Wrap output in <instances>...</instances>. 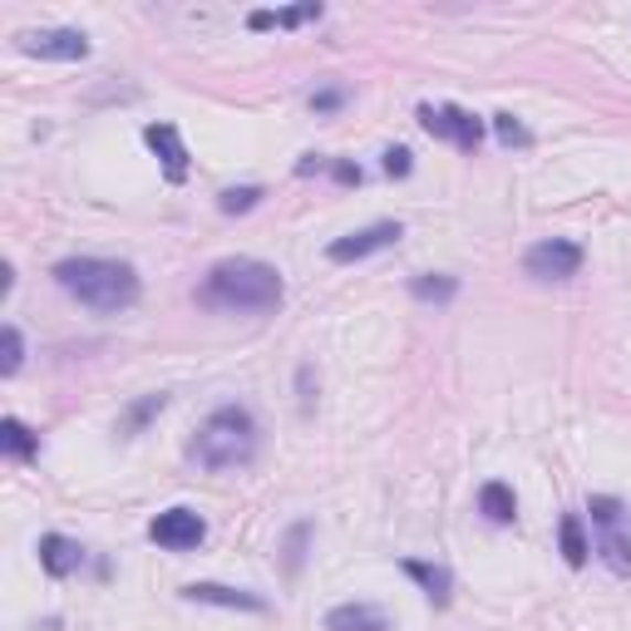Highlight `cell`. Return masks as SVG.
<instances>
[{
  "label": "cell",
  "mask_w": 631,
  "mask_h": 631,
  "mask_svg": "<svg viewBox=\"0 0 631 631\" xmlns=\"http://www.w3.org/2000/svg\"><path fill=\"white\" fill-rule=\"evenodd\" d=\"M409 168H415L409 163V149H385V173L391 178H409Z\"/></svg>",
  "instance_id": "cell-26"
},
{
  "label": "cell",
  "mask_w": 631,
  "mask_h": 631,
  "mask_svg": "<svg viewBox=\"0 0 631 631\" xmlns=\"http://www.w3.org/2000/svg\"><path fill=\"white\" fill-rule=\"evenodd\" d=\"M331 173H335V183H345V188H361V168H355V163H331Z\"/></svg>",
  "instance_id": "cell-27"
},
{
  "label": "cell",
  "mask_w": 631,
  "mask_h": 631,
  "mask_svg": "<svg viewBox=\"0 0 631 631\" xmlns=\"http://www.w3.org/2000/svg\"><path fill=\"white\" fill-rule=\"evenodd\" d=\"M15 45L35 60H60V65L89 60V35H84V30H25Z\"/></svg>",
  "instance_id": "cell-8"
},
{
  "label": "cell",
  "mask_w": 631,
  "mask_h": 631,
  "mask_svg": "<svg viewBox=\"0 0 631 631\" xmlns=\"http://www.w3.org/2000/svg\"><path fill=\"white\" fill-rule=\"evenodd\" d=\"M523 271L538 281H567L582 271V247L567 237H548V242H533L528 252H523Z\"/></svg>",
  "instance_id": "cell-6"
},
{
  "label": "cell",
  "mask_w": 631,
  "mask_h": 631,
  "mask_svg": "<svg viewBox=\"0 0 631 631\" xmlns=\"http://www.w3.org/2000/svg\"><path fill=\"white\" fill-rule=\"evenodd\" d=\"M321 168H325V163H321V153H307V158H301V163H297V173L307 178V173H321Z\"/></svg>",
  "instance_id": "cell-28"
},
{
  "label": "cell",
  "mask_w": 631,
  "mask_h": 631,
  "mask_svg": "<svg viewBox=\"0 0 631 631\" xmlns=\"http://www.w3.org/2000/svg\"><path fill=\"white\" fill-rule=\"evenodd\" d=\"M0 351H6V355H0V375L10 381V375L20 371V361H25V341H20L15 325H6V331H0Z\"/></svg>",
  "instance_id": "cell-22"
},
{
  "label": "cell",
  "mask_w": 631,
  "mask_h": 631,
  "mask_svg": "<svg viewBox=\"0 0 631 631\" xmlns=\"http://www.w3.org/2000/svg\"><path fill=\"white\" fill-rule=\"evenodd\" d=\"M143 143L163 158L168 183H183V178H188V149H183V139H178L173 124H149V129H143Z\"/></svg>",
  "instance_id": "cell-11"
},
{
  "label": "cell",
  "mask_w": 631,
  "mask_h": 631,
  "mask_svg": "<svg viewBox=\"0 0 631 631\" xmlns=\"http://www.w3.org/2000/svg\"><path fill=\"white\" fill-rule=\"evenodd\" d=\"M587 513H592V533H597V557L612 577H631V518L627 503L612 499V493H592L587 499Z\"/></svg>",
  "instance_id": "cell-4"
},
{
  "label": "cell",
  "mask_w": 631,
  "mask_h": 631,
  "mask_svg": "<svg viewBox=\"0 0 631 631\" xmlns=\"http://www.w3.org/2000/svg\"><path fill=\"white\" fill-rule=\"evenodd\" d=\"M257 203H261V188H227V193L217 197V207H223L227 217H233V213H252Z\"/></svg>",
  "instance_id": "cell-23"
},
{
  "label": "cell",
  "mask_w": 631,
  "mask_h": 631,
  "mask_svg": "<svg viewBox=\"0 0 631 631\" xmlns=\"http://www.w3.org/2000/svg\"><path fill=\"white\" fill-rule=\"evenodd\" d=\"M0 454L15 459V464H25V459L40 454V435L20 425L15 415H6V419H0Z\"/></svg>",
  "instance_id": "cell-16"
},
{
  "label": "cell",
  "mask_w": 631,
  "mask_h": 631,
  "mask_svg": "<svg viewBox=\"0 0 631 631\" xmlns=\"http://www.w3.org/2000/svg\"><path fill=\"white\" fill-rule=\"evenodd\" d=\"M261 449V429H257V415L247 405H217L213 415L197 425L193 445V464H203L207 473H233V469H247Z\"/></svg>",
  "instance_id": "cell-3"
},
{
  "label": "cell",
  "mask_w": 631,
  "mask_h": 631,
  "mask_svg": "<svg viewBox=\"0 0 631 631\" xmlns=\"http://www.w3.org/2000/svg\"><path fill=\"white\" fill-rule=\"evenodd\" d=\"M163 405H168V395H143V399H139V405H133V409H129V415H124V419H119V435H139V429H143V425H149V419H153V415H163Z\"/></svg>",
  "instance_id": "cell-20"
},
{
  "label": "cell",
  "mask_w": 631,
  "mask_h": 631,
  "mask_svg": "<svg viewBox=\"0 0 631 631\" xmlns=\"http://www.w3.org/2000/svg\"><path fill=\"white\" fill-rule=\"evenodd\" d=\"M405 577H415L419 587H425V597L435 607H449V592H454V573L449 567H439V563H425V557H405Z\"/></svg>",
  "instance_id": "cell-14"
},
{
  "label": "cell",
  "mask_w": 631,
  "mask_h": 631,
  "mask_svg": "<svg viewBox=\"0 0 631 631\" xmlns=\"http://www.w3.org/2000/svg\"><path fill=\"white\" fill-rule=\"evenodd\" d=\"M307 538H311V523H297L291 538H287V573H297V567H301V548H307Z\"/></svg>",
  "instance_id": "cell-24"
},
{
  "label": "cell",
  "mask_w": 631,
  "mask_h": 631,
  "mask_svg": "<svg viewBox=\"0 0 631 631\" xmlns=\"http://www.w3.org/2000/svg\"><path fill=\"white\" fill-rule=\"evenodd\" d=\"M183 597L203 607H227V612H267V602L257 592H242V587H223V582H188Z\"/></svg>",
  "instance_id": "cell-10"
},
{
  "label": "cell",
  "mask_w": 631,
  "mask_h": 631,
  "mask_svg": "<svg viewBox=\"0 0 631 631\" xmlns=\"http://www.w3.org/2000/svg\"><path fill=\"white\" fill-rule=\"evenodd\" d=\"M287 287H281L277 267L257 257H223L217 267H207L197 301L207 311H227V316H267L281 307Z\"/></svg>",
  "instance_id": "cell-1"
},
{
  "label": "cell",
  "mask_w": 631,
  "mask_h": 631,
  "mask_svg": "<svg viewBox=\"0 0 631 631\" xmlns=\"http://www.w3.org/2000/svg\"><path fill=\"white\" fill-rule=\"evenodd\" d=\"M399 237H405L399 223H375V227H361V233H351V237H335L331 247H325V257H331L335 267H345V261H365V257H375V252L395 247Z\"/></svg>",
  "instance_id": "cell-9"
},
{
  "label": "cell",
  "mask_w": 631,
  "mask_h": 631,
  "mask_svg": "<svg viewBox=\"0 0 631 631\" xmlns=\"http://www.w3.org/2000/svg\"><path fill=\"white\" fill-rule=\"evenodd\" d=\"M415 119L429 139H449L459 153H473L483 143V119H473V114L459 109V104H419Z\"/></svg>",
  "instance_id": "cell-5"
},
{
  "label": "cell",
  "mask_w": 631,
  "mask_h": 631,
  "mask_svg": "<svg viewBox=\"0 0 631 631\" xmlns=\"http://www.w3.org/2000/svg\"><path fill=\"white\" fill-rule=\"evenodd\" d=\"M149 538L158 543V548H168V553H193V548H203L207 523L197 518L193 509H168V513H158V518L149 523Z\"/></svg>",
  "instance_id": "cell-7"
},
{
  "label": "cell",
  "mask_w": 631,
  "mask_h": 631,
  "mask_svg": "<svg viewBox=\"0 0 631 631\" xmlns=\"http://www.w3.org/2000/svg\"><path fill=\"white\" fill-rule=\"evenodd\" d=\"M79 563H84V548L75 538H65V533H45V538H40V567H45L50 577L79 573Z\"/></svg>",
  "instance_id": "cell-13"
},
{
  "label": "cell",
  "mask_w": 631,
  "mask_h": 631,
  "mask_svg": "<svg viewBox=\"0 0 631 631\" xmlns=\"http://www.w3.org/2000/svg\"><path fill=\"white\" fill-rule=\"evenodd\" d=\"M307 20H321V6L316 0H307V6H291V10H252L247 15V25L252 30H297V25H307Z\"/></svg>",
  "instance_id": "cell-17"
},
{
  "label": "cell",
  "mask_w": 631,
  "mask_h": 631,
  "mask_svg": "<svg viewBox=\"0 0 631 631\" xmlns=\"http://www.w3.org/2000/svg\"><path fill=\"white\" fill-rule=\"evenodd\" d=\"M479 513L489 523H499V528H509V523L518 518V499H513V489L503 479H489L479 489Z\"/></svg>",
  "instance_id": "cell-15"
},
{
  "label": "cell",
  "mask_w": 631,
  "mask_h": 631,
  "mask_svg": "<svg viewBox=\"0 0 631 631\" xmlns=\"http://www.w3.org/2000/svg\"><path fill=\"white\" fill-rule=\"evenodd\" d=\"M50 277L79 301V307L99 311V316H119L139 301V271L129 261H109V257H65L55 261Z\"/></svg>",
  "instance_id": "cell-2"
},
{
  "label": "cell",
  "mask_w": 631,
  "mask_h": 631,
  "mask_svg": "<svg viewBox=\"0 0 631 631\" xmlns=\"http://www.w3.org/2000/svg\"><path fill=\"white\" fill-rule=\"evenodd\" d=\"M493 133H499V143H503V149H533V133L523 129V124L513 119L509 109H503V114H493Z\"/></svg>",
  "instance_id": "cell-21"
},
{
  "label": "cell",
  "mask_w": 631,
  "mask_h": 631,
  "mask_svg": "<svg viewBox=\"0 0 631 631\" xmlns=\"http://www.w3.org/2000/svg\"><path fill=\"white\" fill-rule=\"evenodd\" d=\"M415 301H435V307H449L459 297V277H445V271H429V277H415L409 281Z\"/></svg>",
  "instance_id": "cell-19"
},
{
  "label": "cell",
  "mask_w": 631,
  "mask_h": 631,
  "mask_svg": "<svg viewBox=\"0 0 631 631\" xmlns=\"http://www.w3.org/2000/svg\"><path fill=\"white\" fill-rule=\"evenodd\" d=\"M557 543H563L567 567H587V553H592V543H587L582 513H563V518H557Z\"/></svg>",
  "instance_id": "cell-18"
},
{
  "label": "cell",
  "mask_w": 631,
  "mask_h": 631,
  "mask_svg": "<svg viewBox=\"0 0 631 631\" xmlns=\"http://www.w3.org/2000/svg\"><path fill=\"white\" fill-rule=\"evenodd\" d=\"M345 104V89H321V94H311V109L316 114H335Z\"/></svg>",
  "instance_id": "cell-25"
},
{
  "label": "cell",
  "mask_w": 631,
  "mask_h": 631,
  "mask_svg": "<svg viewBox=\"0 0 631 631\" xmlns=\"http://www.w3.org/2000/svg\"><path fill=\"white\" fill-rule=\"evenodd\" d=\"M325 631H391V617L371 602H341L325 612Z\"/></svg>",
  "instance_id": "cell-12"
}]
</instances>
